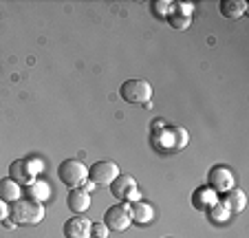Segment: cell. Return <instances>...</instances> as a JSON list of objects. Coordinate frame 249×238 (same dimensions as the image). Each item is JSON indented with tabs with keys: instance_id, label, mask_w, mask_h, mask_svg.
Returning a JSON list of instances; mask_svg holds the SVG:
<instances>
[{
	"instance_id": "cell-1",
	"label": "cell",
	"mask_w": 249,
	"mask_h": 238,
	"mask_svg": "<svg viewBox=\"0 0 249 238\" xmlns=\"http://www.w3.org/2000/svg\"><path fill=\"white\" fill-rule=\"evenodd\" d=\"M44 203H36L29 201V199H20V201L11 203L9 205V219L16 225H24V227H33V225H40L44 220Z\"/></svg>"
},
{
	"instance_id": "cell-2",
	"label": "cell",
	"mask_w": 249,
	"mask_h": 238,
	"mask_svg": "<svg viewBox=\"0 0 249 238\" xmlns=\"http://www.w3.org/2000/svg\"><path fill=\"white\" fill-rule=\"evenodd\" d=\"M57 177L66 187L75 190V187H82L89 181V165H84L80 159H66L57 168Z\"/></svg>"
},
{
	"instance_id": "cell-3",
	"label": "cell",
	"mask_w": 249,
	"mask_h": 238,
	"mask_svg": "<svg viewBox=\"0 0 249 238\" xmlns=\"http://www.w3.org/2000/svg\"><path fill=\"white\" fill-rule=\"evenodd\" d=\"M119 97L128 104H150L152 97V86L146 79H126L122 86H119Z\"/></svg>"
},
{
	"instance_id": "cell-4",
	"label": "cell",
	"mask_w": 249,
	"mask_h": 238,
	"mask_svg": "<svg viewBox=\"0 0 249 238\" xmlns=\"http://www.w3.org/2000/svg\"><path fill=\"white\" fill-rule=\"evenodd\" d=\"M42 161L36 159H16L9 165V179H14L18 185H29L36 181L38 172H42Z\"/></svg>"
},
{
	"instance_id": "cell-5",
	"label": "cell",
	"mask_w": 249,
	"mask_h": 238,
	"mask_svg": "<svg viewBox=\"0 0 249 238\" xmlns=\"http://www.w3.org/2000/svg\"><path fill=\"white\" fill-rule=\"evenodd\" d=\"M110 194L122 203L139 201V185H137L135 177H130V174H119V177L110 183Z\"/></svg>"
},
{
	"instance_id": "cell-6",
	"label": "cell",
	"mask_w": 249,
	"mask_h": 238,
	"mask_svg": "<svg viewBox=\"0 0 249 238\" xmlns=\"http://www.w3.org/2000/svg\"><path fill=\"white\" fill-rule=\"evenodd\" d=\"M104 225L108 227V232H124L132 225L130 219V205L128 203H119V205H113L106 210L104 214Z\"/></svg>"
},
{
	"instance_id": "cell-7",
	"label": "cell",
	"mask_w": 249,
	"mask_h": 238,
	"mask_svg": "<svg viewBox=\"0 0 249 238\" xmlns=\"http://www.w3.org/2000/svg\"><path fill=\"white\" fill-rule=\"evenodd\" d=\"M119 165L115 161H95L89 168V179L95 183V185H110L115 179L119 177Z\"/></svg>"
},
{
	"instance_id": "cell-8",
	"label": "cell",
	"mask_w": 249,
	"mask_h": 238,
	"mask_svg": "<svg viewBox=\"0 0 249 238\" xmlns=\"http://www.w3.org/2000/svg\"><path fill=\"white\" fill-rule=\"evenodd\" d=\"M207 187L214 190L216 194H223V192L236 187V177L231 174L230 168H225V165H216V168H212L210 174H207Z\"/></svg>"
},
{
	"instance_id": "cell-9",
	"label": "cell",
	"mask_w": 249,
	"mask_h": 238,
	"mask_svg": "<svg viewBox=\"0 0 249 238\" xmlns=\"http://www.w3.org/2000/svg\"><path fill=\"white\" fill-rule=\"evenodd\" d=\"M192 11H194V5H190V2H179V5H172V9L168 11L165 20H168V24L172 29L185 31V29L190 27V22H192Z\"/></svg>"
},
{
	"instance_id": "cell-10",
	"label": "cell",
	"mask_w": 249,
	"mask_h": 238,
	"mask_svg": "<svg viewBox=\"0 0 249 238\" xmlns=\"http://www.w3.org/2000/svg\"><path fill=\"white\" fill-rule=\"evenodd\" d=\"M130 205V219H132V223L135 225H150L152 220H155V207L150 205V203H146V201H132V203H128Z\"/></svg>"
},
{
	"instance_id": "cell-11",
	"label": "cell",
	"mask_w": 249,
	"mask_h": 238,
	"mask_svg": "<svg viewBox=\"0 0 249 238\" xmlns=\"http://www.w3.org/2000/svg\"><path fill=\"white\" fill-rule=\"evenodd\" d=\"M90 227H93V223L89 219L73 216V219H69L64 223V236L66 238H90Z\"/></svg>"
},
{
	"instance_id": "cell-12",
	"label": "cell",
	"mask_w": 249,
	"mask_h": 238,
	"mask_svg": "<svg viewBox=\"0 0 249 238\" xmlns=\"http://www.w3.org/2000/svg\"><path fill=\"white\" fill-rule=\"evenodd\" d=\"M218 201L227 207L230 214H238V212H243L245 207H247V196H245V192L238 190V187H231V190L223 192Z\"/></svg>"
},
{
	"instance_id": "cell-13",
	"label": "cell",
	"mask_w": 249,
	"mask_h": 238,
	"mask_svg": "<svg viewBox=\"0 0 249 238\" xmlns=\"http://www.w3.org/2000/svg\"><path fill=\"white\" fill-rule=\"evenodd\" d=\"M66 205H69V210L73 214H84L90 207V194L84 192L82 187H75V190H71L69 196H66Z\"/></svg>"
},
{
	"instance_id": "cell-14",
	"label": "cell",
	"mask_w": 249,
	"mask_h": 238,
	"mask_svg": "<svg viewBox=\"0 0 249 238\" xmlns=\"http://www.w3.org/2000/svg\"><path fill=\"white\" fill-rule=\"evenodd\" d=\"M51 196V187H49L47 181H36L29 183L27 187H24V199H29V201H36V203H44Z\"/></svg>"
},
{
	"instance_id": "cell-15",
	"label": "cell",
	"mask_w": 249,
	"mask_h": 238,
	"mask_svg": "<svg viewBox=\"0 0 249 238\" xmlns=\"http://www.w3.org/2000/svg\"><path fill=\"white\" fill-rule=\"evenodd\" d=\"M22 194H24V190H22V185H18V183L14 181V179H0V199L5 203H16V201H20L22 199Z\"/></svg>"
},
{
	"instance_id": "cell-16",
	"label": "cell",
	"mask_w": 249,
	"mask_h": 238,
	"mask_svg": "<svg viewBox=\"0 0 249 238\" xmlns=\"http://www.w3.org/2000/svg\"><path fill=\"white\" fill-rule=\"evenodd\" d=\"M214 203H218V194L214 190H210V187H201V190H196L192 194V205L196 207V210L207 212Z\"/></svg>"
},
{
	"instance_id": "cell-17",
	"label": "cell",
	"mask_w": 249,
	"mask_h": 238,
	"mask_svg": "<svg viewBox=\"0 0 249 238\" xmlns=\"http://www.w3.org/2000/svg\"><path fill=\"white\" fill-rule=\"evenodd\" d=\"M218 9H221V14L225 16V18L236 20V18H240V16H245L247 2H243V0H221Z\"/></svg>"
},
{
	"instance_id": "cell-18",
	"label": "cell",
	"mask_w": 249,
	"mask_h": 238,
	"mask_svg": "<svg viewBox=\"0 0 249 238\" xmlns=\"http://www.w3.org/2000/svg\"><path fill=\"white\" fill-rule=\"evenodd\" d=\"M152 146H155L159 152H170V150H174L172 128H170V130H161V132H152Z\"/></svg>"
},
{
	"instance_id": "cell-19",
	"label": "cell",
	"mask_w": 249,
	"mask_h": 238,
	"mask_svg": "<svg viewBox=\"0 0 249 238\" xmlns=\"http://www.w3.org/2000/svg\"><path fill=\"white\" fill-rule=\"evenodd\" d=\"M230 212H227V207L223 205L221 201L218 203H214V205L210 207V210H207V219L212 220V223H225L227 219H230Z\"/></svg>"
},
{
	"instance_id": "cell-20",
	"label": "cell",
	"mask_w": 249,
	"mask_h": 238,
	"mask_svg": "<svg viewBox=\"0 0 249 238\" xmlns=\"http://www.w3.org/2000/svg\"><path fill=\"white\" fill-rule=\"evenodd\" d=\"M172 139H174V150H183L190 141V135L185 128H172Z\"/></svg>"
},
{
	"instance_id": "cell-21",
	"label": "cell",
	"mask_w": 249,
	"mask_h": 238,
	"mask_svg": "<svg viewBox=\"0 0 249 238\" xmlns=\"http://www.w3.org/2000/svg\"><path fill=\"white\" fill-rule=\"evenodd\" d=\"M172 5L174 2H168V0H155V2H152V14H155L157 18L165 20V16H168V11L172 9Z\"/></svg>"
},
{
	"instance_id": "cell-22",
	"label": "cell",
	"mask_w": 249,
	"mask_h": 238,
	"mask_svg": "<svg viewBox=\"0 0 249 238\" xmlns=\"http://www.w3.org/2000/svg\"><path fill=\"white\" fill-rule=\"evenodd\" d=\"M90 238H108V227L104 223H93V227H90Z\"/></svg>"
},
{
	"instance_id": "cell-23",
	"label": "cell",
	"mask_w": 249,
	"mask_h": 238,
	"mask_svg": "<svg viewBox=\"0 0 249 238\" xmlns=\"http://www.w3.org/2000/svg\"><path fill=\"white\" fill-rule=\"evenodd\" d=\"M9 216V203H5L2 199H0V223Z\"/></svg>"
},
{
	"instance_id": "cell-24",
	"label": "cell",
	"mask_w": 249,
	"mask_h": 238,
	"mask_svg": "<svg viewBox=\"0 0 249 238\" xmlns=\"http://www.w3.org/2000/svg\"><path fill=\"white\" fill-rule=\"evenodd\" d=\"M95 187H97V185H95V183H93V181H90V179H89V181H86L84 185H82V190H84V192H89V194H90V192H93Z\"/></svg>"
},
{
	"instance_id": "cell-25",
	"label": "cell",
	"mask_w": 249,
	"mask_h": 238,
	"mask_svg": "<svg viewBox=\"0 0 249 238\" xmlns=\"http://www.w3.org/2000/svg\"><path fill=\"white\" fill-rule=\"evenodd\" d=\"M159 126H163V122H161V119H155V122H152V128H159Z\"/></svg>"
}]
</instances>
